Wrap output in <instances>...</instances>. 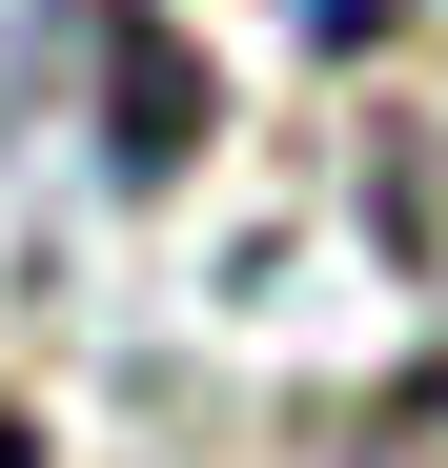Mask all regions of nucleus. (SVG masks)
<instances>
[{"label":"nucleus","instance_id":"nucleus-1","mask_svg":"<svg viewBox=\"0 0 448 468\" xmlns=\"http://www.w3.org/2000/svg\"><path fill=\"white\" fill-rule=\"evenodd\" d=\"M367 468H448V387H408V408L367 428Z\"/></svg>","mask_w":448,"mask_h":468}]
</instances>
